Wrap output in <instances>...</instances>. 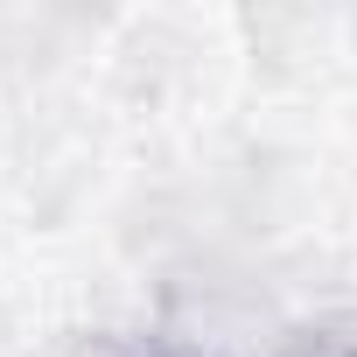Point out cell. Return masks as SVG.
Wrapping results in <instances>:
<instances>
[{
    "label": "cell",
    "mask_w": 357,
    "mask_h": 357,
    "mask_svg": "<svg viewBox=\"0 0 357 357\" xmlns=\"http://www.w3.org/2000/svg\"><path fill=\"white\" fill-rule=\"evenodd\" d=\"M280 357H357V322H315V329H294Z\"/></svg>",
    "instance_id": "cell-1"
},
{
    "label": "cell",
    "mask_w": 357,
    "mask_h": 357,
    "mask_svg": "<svg viewBox=\"0 0 357 357\" xmlns=\"http://www.w3.org/2000/svg\"><path fill=\"white\" fill-rule=\"evenodd\" d=\"M126 357H225V350H204V343H175V336H161V343H140V350H126Z\"/></svg>",
    "instance_id": "cell-2"
}]
</instances>
